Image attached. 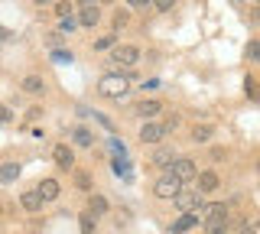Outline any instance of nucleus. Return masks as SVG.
<instances>
[{"label":"nucleus","mask_w":260,"mask_h":234,"mask_svg":"<svg viewBox=\"0 0 260 234\" xmlns=\"http://www.w3.org/2000/svg\"><path fill=\"white\" fill-rule=\"evenodd\" d=\"M52 55H55V62H69L72 59V52H65V49H55Z\"/></svg>","instance_id":"nucleus-29"},{"label":"nucleus","mask_w":260,"mask_h":234,"mask_svg":"<svg viewBox=\"0 0 260 234\" xmlns=\"http://www.w3.org/2000/svg\"><path fill=\"white\" fill-rule=\"evenodd\" d=\"M208 137H211V127H195V130H192L195 143H208Z\"/></svg>","instance_id":"nucleus-23"},{"label":"nucleus","mask_w":260,"mask_h":234,"mask_svg":"<svg viewBox=\"0 0 260 234\" xmlns=\"http://www.w3.org/2000/svg\"><path fill=\"white\" fill-rule=\"evenodd\" d=\"M20 179V166L16 163H4L0 166V182H16Z\"/></svg>","instance_id":"nucleus-19"},{"label":"nucleus","mask_w":260,"mask_h":234,"mask_svg":"<svg viewBox=\"0 0 260 234\" xmlns=\"http://www.w3.org/2000/svg\"><path fill=\"white\" fill-rule=\"evenodd\" d=\"M199 224V215H179L173 224H169V231L173 234H182V231H189V228H195Z\"/></svg>","instance_id":"nucleus-16"},{"label":"nucleus","mask_w":260,"mask_h":234,"mask_svg":"<svg viewBox=\"0 0 260 234\" xmlns=\"http://www.w3.org/2000/svg\"><path fill=\"white\" fill-rule=\"evenodd\" d=\"M250 20L260 23V4H257V7H250Z\"/></svg>","instance_id":"nucleus-30"},{"label":"nucleus","mask_w":260,"mask_h":234,"mask_svg":"<svg viewBox=\"0 0 260 234\" xmlns=\"http://www.w3.org/2000/svg\"><path fill=\"white\" fill-rule=\"evenodd\" d=\"M75 26H78V17H69V20H62V33H75Z\"/></svg>","instance_id":"nucleus-26"},{"label":"nucleus","mask_w":260,"mask_h":234,"mask_svg":"<svg viewBox=\"0 0 260 234\" xmlns=\"http://www.w3.org/2000/svg\"><path fill=\"white\" fill-rule=\"evenodd\" d=\"M36 192H39V198H43V202H55V198H59V192H62V185H59V179H43Z\"/></svg>","instance_id":"nucleus-12"},{"label":"nucleus","mask_w":260,"mask_h":234,"mask_svg":"<svg viewBox=\"0 0 260 234\" xmlns=\"http://www.w3.org/2000/svg\"><path fill=\"white\" fill-rule=\"evenodd\" d=\"M173 4H176V0H156V10L166 13V10H173Z\"/></svg>","instance_id":"nucleus-28"},{"label":"nucleus","mask_w":260,"mask_h":234,"mask_svg":"<svg viewBox=\"0 0 260 234\" xmlns=\"http://www.w3.org/2000/svg\"><path fill=\"white\" fill-rule=\"evenodd\" d=\"M162 137H166V127H162V120H146L140 127V140L143 143H159Z\"/></svg>","instance_id":"nucleus-6"},{"label":"nucleus","mask_w":260,"mask_h":234,"mask_svg":"<svg viewBox=\"0 0 260 234\" xmlns=\"http://www.w3.org/2000/svg\"><path fill=\"white\" fill-rule=\"evenodd\" d=\"M55 13H59L62 20H69L72 17V4H59V7H55Z\"/></svg>","instance_id":"nucleus-27"},{"label":"nucleus","mask_w":260,"mask_h":234,"mask_svg":"<svg viewBox=\"0 0 260 234\" xmlns=\"http://www.w3.org/2000/svg\"><path fill=\"white\" fill-rule=\"evenodd\" d=\"M247 59H250V62H260V39L247 43Z\"/></svg>","instance_id":"nucleus-24"},{"label":"nucleus","mask_w":260,"mask_h":234,"mask_svg":"<svg viewBox=\"0 0 260 234\" xmlns=\"http://www.w3.org/2000/svg\"><path fill=\"white\" fill-rule=\"evenodd\" d=\"M0 212H4V205H0Z\"/></svg>","instance_id":"nucleus-32"},{"label":"nucleus","mask_w":260,"mask_h":234,"mask_svg":"<svg viewBox=\"0 0 260 234\" xmlns=\"http://www.w3.org/2000/svg\"><path fill=\"white\" fill-rule=\"evenodd\" d=\"M173 202H176V208H179L182 215H195V212H202V192H199V189H182Z\"/></svg>","instance_id":"nucleus-3"},{"label":"nucleus","mask_w":260,"mask_h":234,"mask_svg":"<svg viewBox=\"0 0 260 234\" xmlns=\"http://www.w3.org/2000/svg\"><path fill=\"white\" fill-rule=\"evenodd\" d=\"M195 182H199L195 189H199L202 195H205V192H215L218 185H221V179H218V173H211V169H208V173H199V176H195Z\"/></svg>","instance_id":"nucleus-10"},{"label":"nucleus","mask_w":260,"mask_h":234,"mask_svg":"<svg viewBox=\"0 0 260 234\" xmlns=\"http://www.w3.org/2000/svg\"><path fill=\"white\" fill-rule=\"evenodd\" d=\"M75 189H81V192H91V173L78 169V173H75Z\"/></svg>","instance_id":"nucleus-20"},{"label":"nucleus","mask_w":260,"mask_h":234,"mask_svg":"<svg viewBox=\"0 0 260 234\" xmlns=\"http://www.w3.org/2000/svg\"><path fill=\"white\" fill-rule=\"evenodd\" d=\"M202 228L205 234H224L231 231V218H202Z\"/></svg>","instance_id":"nucleus-13"},{"label":"nucleus","mask_w":260,"mask_h":234,"mask_svg":"<svg viewBox=\"0 0 260 234\" xmlns=\"http://www.w3.org/2000/svg\"><path fill=\"white\" fill-rule=\"evenodd\" d=\"M127 20H130L127 10H117V13H114V33H120V29L127 26Z\"/></svg>","instance_id":"nucleus-22"},{"label":"nucleus","mask_w":260,"mask_h":234,"mask_svg":"<svg viewBox=\"0 0 260 234\" xmlns=\"http://www.w3.org/2000/svg\"><path fill=\"white\" fill-rule=\"evenodd\" d=\"M137 62H140V49L137 46H114V52H111V65L114 69H134Z\"/></svg>","instance_id":"nucleus-2"},{"label":"nucleus","mask_w":260,"mask_h":234,"mask_svg":"<svg viewBox=\"0 0 260 234\" xmlns=\"http://www.w3.org/2000/svg\"><path fill=\"white\" fill-rule=\"evenodd\" d=\"M23 91H29V94H43L46 91V82L39 75H26L23 78Z\"/></svg>","instance_id":"nucleus-17"},{"label":"nucleus","mask_w":260,"mask_h":234,"mask_svg":"<svg viewBox=\"0 0 260 234\" xmlns=\"http://www.w3.org/2000/svg\"><path fill=\"white\" fill-rule=\"evenodd\" d=\"M52 156H55V163H59L62 169H72V166H75V153H72V147H65V143H55V147H52Z\"/></svg>","instance_id":"nucleus-11"},{"label":"nucleus","mask_w":260,"mask_h":234,"mask_svg":"<svg viewBox=\"0 0 260 234\" xmlns=\"http://www.w3.org/2000/svg\"><path fill=\"white\" fill-rule=\"evenodd\" d=\"M241 234H260V228H241Z\"/></svg>","instance_id":"nucleus-31"},{"label":"nucleus","mask_w":260,"mask_h":234,"mask_svg":"<svg viewBox=\"0 0 260 234\" xmlns=\"http://www.w3.org/2000/svg\"><path fill=\"white\" fill-rule=\"evenodd\" d=\"M150 163L169 173V169H173V163H176V150H173V147H156V150H153V156H150Z\"/></svg>","instance_id":"nucleus-7"},{"label":"nucleus","mask_w":260,"mask_h":234,"mask_svg":"<svg viewBox=\"0 0 260 234\" xmlns=\"http://www.w3.org/2000/svg\"><path fill=\"white\" fill-rule=\"evenodd\" d=\"M81 231H85V234H94V215H81Z\"/></svg>","instance_id":"nucleus-25"},{"label":"nucleus","mask_w":260,"mask_h":234,"mask_svg":"<svg viewBox=\"0 0 260 234\" xmlns=\"http://www.w3.org/2000/svg\"><path fill=\"white\" fill-rule=\"evenodd\" d=\"M169 173H173L182 185H189L195 176H199V169H195V159H192V156H176V163H173V169H169Z\"/></svg>","instance_id":"nucleus-5"},{"label":"nucleus","mask_w":260,"mask_h":234,"mask_svg":"<svg viewBox=\"0 0 260 234\" xmlns=\"http://www.w3.org/2000/svg\"><path fill=\"white\" fill-rule=\"evenodd\" d=\"M108 212H111V202L104 198V195H94V192H91V198H88V215L101 218V215H108Z\"/></svg>","instance_id":"nucleus-15"},{"label":"nucleus","mask_w":260,"mask_h":234,"mask_svg":"<svg viewBox=\"0 0 260 234\" xmlns=\"http://www.w3.org/2000/svg\"><path fill=\"white\" fill-rule=\"evenodd\" d=\"M72 140H75L78 147H91L94 137H91V130H88V127H75V130H72Z\"/></svg>","instance_id":"nucleus-18"},{"label":"nucleus","mask_w":260,"mask_h":234,"mask_svg":"<svg viewBox=\"0 0 260 234\" xmlns=\"http://www.w3.org/2000/svg\"><path fill=\"white\" fill-rule=\"evenodd\" d=\"M101 20V7L98 4H81L78 7V26H94Z\"/></svg>","instance_id":"nucleus-8"},{"label":"nucleus","mask_w":260,"mask_h":234,"mask_svg":"<svg viewBox=\"0 0 260 234\" xmlns=\"http://www.w3.org/2000/svg\"><path fill=\"white\" fill-rule=\"evenodd\" d=\"M130 82H134L130 72H124V75H104L101 85H98V91L108 94V98H124V94L130 91Z\"/></svg>","instance_id":"nucleus-1"},{"label":"nucleus","mask_w":260,"mask_h":234,"mask_svg":"<svg viewBox=\"0 0 260 234\" xmlns=\"http://www.w3.org/2000/svg\"><path fill=\"white\" fill-rule=\"evenodd\" d=\"M185 185L176 179L173 173H162L159 179H156V185H153V192H156V198H176L179 192H182Z\"/></svg>","instance_id":"nucleus-4"},{"label":"nucleus","mask_w":260,"mask_h":234,"mask_svg":"<svg viewBox=\"0 0 260 234\" xmlns=\"http://www.w3.org/2000/svg\"><path fill=\"white\" fill-rule=\"evenodd\" d=\"M257 169H260V163H257Z\"/></svg>","instance_id":"nucleus-33"},{"label":"nucleus","mask_w":260,"mask_h":234,"mask_svg":"<svg viewBox=\"0 0 260 234\" xmlns=\"http://www.w3.org/2000/svg\"><path fill=\"white\" fill-rule=\"evenodd\" d=\"M137 117H143V120H156L159 114H162V104L159 101H153V98H146V101H140L137 104Z\"/></svg>","instance_id":"nucleus-9"},{"label":"nucleus","mask_w":260,"mask_h":234,"mask_svg":"<svg viewBox=\"0 0 260 234\" xmlns=\"http://www.w3.org/2000/svg\"><path fill=\"white\" fill-rule=\"evenodd\" d=\"M94 49H98V52H108V49L114 52V33H111V36H101V39H94Z\"/></svg>","instance_id":"nucleus-21"},{"label":"nucleus","mask_w":260,"mask_h":234,"mask_svg":"<svg viewBox=\"0 0 260 234\" xmlns=\"http://www.w3.org/2000/svg\"><path fill=\"white\" fill-rule=\"evenodd\" d=\"M43 205H46V202L39 198L36 189H32V192H23V195H20V208H23V212H29V215H36Z\"/></svg>","instance_id":"nucleus-14"}]
</instances>
